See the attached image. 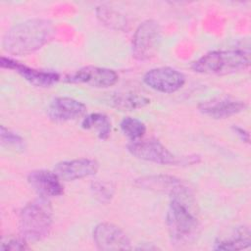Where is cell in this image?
Returning a JSON list of instances; mask_svg holds the SVG:
<instances>
[{"label":"cell","instance_id":"9","mask_svg":"<svg viewBox=\"0 0 251 251\" xmlns=\"http://www.w3.org/2000/svg\"><path fill=\"white\" fill-rule=\"evenodd\" d=\"M135 184L143 189L167 193L171 197H192V191L184 181L168 175L141 176L135 179Z\"/></svg>","mask_w":251,"mask_h":251},{"label":"cell","instance_id":"3","mask_svg":"<svg viewBox=\"0 0 251 251\" xmlns=\"http://www.w3.org/2000/svg\"><path fill=\"white\" fill-rule=\"evenodd\" d=\"M250 66L249 51L243 49L214 50L206 53L191 65L199 74L226 75L245 71Z\"/></svg>","mask_w":251,"mask_h":251},{"label":"cell","instance_id":"12","mask_svg":"<svg viewBox=\"0 0 251 251\" xmlns=\"http://www.w3.org/2000/svg\"><path fill=\"white\" fill-rule=\"evenodd\" d=\"M247 108V104L239 99L230 96L213 97L198 104V110L203 115L215 119H226L243 112Z\"/></svg>","mask_w":251,"mask_h":251},{"label":"cell","instance_id":"19","mask_svg":"<svg viewBox=\"0 0 251 251\" xmlns=\"http://www.w3.org/2000/svg\"><path fill=\"white\" fill-rule=\"evenodd\" d=\"M95 12L98 20L108 27L123 31L127 29L128 21L126 17L119 11L108 6L101 5L96 8Z\"/></svg>","mask_w":251,"mask_h":251},{"label":"cell","instance_id":"5","mask_svg":"<svg viewBox=\"0 0 251 251\" xmlns=\"http://www.w3.org/2000/svg\"><path fill=\"white\" fill-rule=\"evenodd\" d=\"M126 149L129 154L137 159L160 165H193L200 160L197 155L176 156L156 138H141L136 141H130L126 145Z\"/></svg>","mask_w":251,"mask_h":251},{"label":"cell","instance_id":"18","mask_svg":"<svg viewBox=\"0 0 251 251\" xmlns=\"http://www.w3.org/2000/svg\"><path fill=\"white\" fill-rule=\"evenodd\" d=\"M81 127L86 130H94L98 138L107 139L112 131V124L109 117L103 113L95 112L83 117Z\"/></svg>","mask_w":251,"mask_h":251},{"label":"cell","instance_id":"8","mask_svg":"<svg viewBox=\"0 0 251 251\" xmlns=\"http://www.w3.org/2000/svg\"><path fill=\"white\" fill-rule=\"evenodd\" d=\"M143 81L155 91L170 94L178 91L184 85L185 75L171 67H158L146 72Z\"/></svg>","mask_w":251,"mask_h":251},{"label":"cell","instance_id":"16","mask_svg":"<svg viewBox=\"0 0 251 251\" xmlns=\"http://www.w3.org/2000/svg\"><path fill=\"white\" fill-rule=\"evenodd\" d=\"M251 232L246 226H236L227 234L219 236L213 245L216 250H242L250 247Z\"/></svg>","mask_w":251,"mask_h":251},{"label":"cell","instance_id":"23","mask_svg":"<svg viewBox=\"0 0 251 251\" xmlns=\"http://www.w3.org/2000/svg\"><path fill=\"white\" fill-rule=\"evenodd\" d=\"M25 249H28L27 241L22 236L20 237L9 236L7 238H4L0 246L1 251H7V250L15 251V250H25Z\"/></svg>","mask_w":251,"mask_h":251},{"label":"cell","instance_id":"14","mask_svg":"<svg viewBox=\"0 0 251 251\" xmlns=\"http://www.w3.org/2000/svg\"><path fill=\"white\" fill-rule=\"evenodd\" d=\"M29 186L40 196L44 198L61 196L64 193V186L61 178L53 171L35 170L27 175Z\"/></svg>","mask_w":251,"mask_h":251},{"label":"cell","instance_id":"24","mask_svg":"<svg viewBox=\"0 0 251 251\" xmlns=\"http://www.w3.org/2000/svg\"><path fill=\"white\" fill-rule=\"evenodd\" d=\"M231 129H232V131L239 137V139H240L242 142L249 143V141H250V135H249V132H248L246 129H244L243 127L238 126H231Z\"/></svg>","mask_w":251,"mask_h":251},{"label":"cell","instance_id":"4","mask_svg":"<svg viewBox=\"0 0 251 251\" xmlns=\"http://www.w3.org/2000/svg\"><path fill=\"white\" fill-rule=\"evenodd\" d=\"M191 198L171 197L166 213V225L171 240L176 244H185L197 233L199 222L188 202Z\"/></svg>","mask_w":251,"mask_h":251},{"label":"cell","instance_id":"7","mask_svg":"<svg viewBox=\"0 0 251 251\" xmlns=\"http://www.w3.org/2000/svg\"><path fill=\"white\" fill-rule=\"evenodd\" d=\"M118 74L109 68L85 66L69 75L64 78L66 82L86 84L96 88H107L117 83Z\"/></svg>","mask_w":251,"mask_h":251},{"label":"cell","instance_id":"15","mask_svg":"<svg viewBox=\"0 0 251 251\" xmlns=\"http://www.w3.org/2000/svg\"><path fill=\"white\" fill-rule=\"evenodd\" d=\"M86 113V105L75 98L60 96L54 98L47 108L50 120L58 123L73 121Z\"/></svg>","mask_w":251,"mask_h":251},{"label":"cell","instance_id":"22","mask_svg":"<svg viewBox=\"0 0 251 251\" xmlns=\"http://www.w3.org/2000/svg\"><path fill=\"white\" fill-rule=\"evenodd\" d=\"M0 139L2 144L6 146H12L17 149H23L25 147L24 138L3 125L0 126Z\"/></svg>","mask_w":251,"mask_h":251},{"label":"cell","instance_id":"1","mask_svg":"<svg viewBox=\"0 0 251 251\" xmlns=\"http://www.w3.org/2000/svg\"><path fill=\"white\" fill-rule=\"evenodd\" d=\"M55 34V27L47 19H29L12 26L3 36V49L14 56L29 55L46 43Z\"/></svg>","mask_w":251,"mask_h":251},{"label":"cell","instance_id":"2","mask_svg":"<svg viewBox=\"0 0 251 251\" xmlns=\"http://www.w3.org/2000/svg\"><path fill=\"white\" fill-rule=\"evenodd\" d=\"M53 213L47 198L39 197L28 202L19 216L20 233L27 242H38L46 238L52 228Z\"/></svg>","mask_w":251,"mask_h":251},{"label":"cell","instance_id":"13","mask_svg":"<svg viewBox=\"0 0 251 251\" xmlns=\"http://www.w3.org/2000/svg\"><path fill=\"white\" fill-rule=\"evenodd\" d=\"M99 170V163L90 158H78L59 162L54 167V172L66 181L81 179L95 176Z\"/></svg>","mask_w":251,"mask_h":251},{"label":"cell","instance_id":"6","mask_svg":"<svg viewBox=\"0 0 251 251\" xmlns=\"http://www.w3.org/2000/svg\"><path fill=\"white\" fill-rule=\"evenodd\" d=\"M162 39V27L154 20L142 22L134 31L131 41V55L137 61L152 59L158 52Z\"/></svg>","mask_w":251,"mask_h":251},{"label":"cell","instance_id":"10","mask_svg":"<svg viewBox=\"0 0 251 251\" xmlns=\"http://www.w3.org/2000/svg\"><path fill=\"white\" fill-rule=\"evenodd\" d=\"M95 246L100 250H127L131 249V241L127 234L111 223H100L92 232Z\"/></svg>","mask_w":251,"mask_h":251},{"label":"cell","instance_id":"20","mask_svg":"<svg viewBox=\"0 0 251 251\" xmlns=\"http://www.w3.org/2000/svg\"><path fill=\"white\" fill-rule=\"evenodd\" d=\"M120 128L130 141L141 139L146 132L145 124L136 118L125 117L120 123Z\"/></svg>","mask_w":251,"mask_h":251},{"label":"cell","instance_id":"21","mask_svg":"<svg viewBox=\"0 0 251 251\" xmlns=\"http://www.w3.org/2000/svg\"><path fill=\"white\" fill-rule=\"evenodd\" d=\"M90 190L92 196L100 203L107 204L114 197L115 187L109 181L94 180L90 183Z\"/></svg>","mask_w":251,"mask_h":251},{"label":"cell","instance_id":"17","mask_svg":"<svg viewBox=\"0 0 251 251\" xmlns=\"http://www.w3.org/2000/svg\"><path fill=\"white\" fill-rule=\"evenodd\" d=\"M111 103L121 111H131L146 107L150 104V99L142 93L125 91L115 94L111 99Z\"/></svg>","mask_w":251,"mask_h":251},{"label":"cell","instance_id":"11","mask_svg":"<svg viewBox=\"0 0 251 251\" xmlns=\"http://www.w3.org/2000/svg\"><path fill=\"white\" fill-rule=\"evenodd\" d=\"M0 66L3 69L15 71L24 79L36 87H50L60 79L58 73L30 68L10 57L2 56L0 58Z\"/></svg>","mask_w":251,"mask_h":251}]
</instances>
